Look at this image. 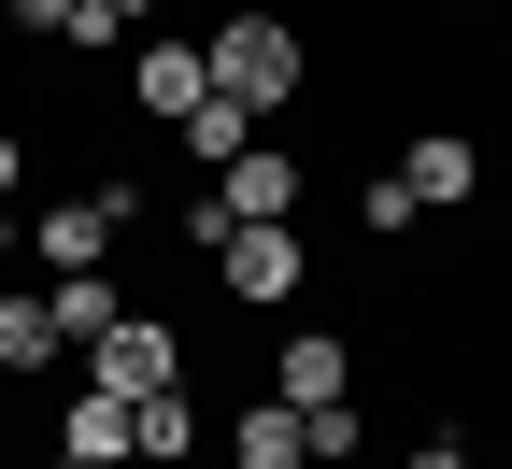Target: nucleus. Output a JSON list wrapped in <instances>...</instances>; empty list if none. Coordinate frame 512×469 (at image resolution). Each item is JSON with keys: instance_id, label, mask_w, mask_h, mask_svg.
<instances>
[{"instance_id": "3", "label": "nucleus", "mask_w": 512, "mask_h": 469, "mask_svg": "<svg viewBox=\"0 0 512 469\" xmlns=\"http://www.w3.org/2000/svg\"><path fill=\"white\" fill-rule=\"evenodd\" d=\"M86 384H114V398H157V384H185V327L128 299V313L100 327V342H86Z\"/></svg>"}, {"instance_id": "16", "label": "nucleus", "mask_w": 512, "mask_h": 469, "mask_svg": "<svg viewBox=\"0 0 512 469\" xmlns=\"http://www.w3.org/2000/svg\"><path fill=\"white\" fill-rule=\"evenodd\" d=\"M15 185H29V143H15V128H0V214H15Z\"/></svg>"}, {"instance_id": "9", "label": "nucleus", "mask_w": 512, "mask_h": 469, "mask_svg": "<svg viewBox=\"0 0 512 469\" xmlns=\"http://www.w3.org/2000/svg\"><path fill=\"white\" fill-rule=\"evenodd\" d=\"M57 455L128 469V398H114V384H72V398H57Z\"/></svg>"}, {"instance_id": "4", "label": "nucleus", "mask_w": 512, "mask_h": 469, "mask_svg": "<svg viewBox=\"0 0 512 469\" xmlns=\"http://www.w3.org/2000/svg\"><path fill=\"white\" fill-rule=\"evenodd\" d=\"M214 199H228V214H242V228H285V214H299V199H313V171H299L285 143H242V157L214 171Z\"/></svg>"}, {"instance_id": "17", "label": "nucleus", "mask_w": 512, "mask_h": 469, "mask_svg": "<svg viewBox=\"0 0 512 469\" xmlns=\"http://www.w3.org/2000/svg\"><path fill=\"white\" fill-rule=\"evenodd\" d=\"M413 469H470V441H413Z\"/></svg>"}, {"instance_id": "11", "label": "nucleus", "mask_w": 512, "mask_h": 469, "mask_svg": "<svg viewBox=\"0 0 512 469\" xmlns=\"http://www.w3.org/2000/svg\"><path fill=\"white\" fill-rule=\"evenodd\" d=\"M200 100H214V57H200V43H143V114H171V128H185Z\"/></svg>"}, {"instance_id": "19", "label": "nucleus", "mask_w": 512, "mask_h": 469, "mask_svg": "<svg viewBox=\"0 0 512 469\" xmlns=\"http://www.w3.org/2000/svg\"><path fill=\"white\" fill-rule=\"evenodd\" d=\"M57 469H100V455H57Z\"/></svg>"}, {"instance_id": "12", "label": "nucleus", "mask_w": 512, "mask_h": 469, "mask_svg": "<svg viewBox=\"0 0 512 469\" xmlns=\"http://www.w3.org/2000/svg\"><path fill=\"white\" fill-rule=\"evenodd\" d=\"M43 299H57V327H72V342H100V327L128 313V285H114V256H100V271H43Z\"/></svg>"}, {"instance_id": "10", "label": "nucleus", "mask_w": 512, "mask_h": 469, "mask_svg": "<svg viewBox=\"0 0 512 469\" xmlns=\"http://www.w3.org/2000/svg\"><path fill=\"white\" fill-rule=\"evenodd\" d=\"M57 342H72L57 299H43V285H0V370H57Z\"/></svg>"}, {"instance_id": "1", "label": "nucleus", "mask_w": 512, "mask_h": 469, "mask_svg": "<svg viewBox=\"0 0 512 469\" xmlns=\"http://www.w3.org/2000/svg\"><path fill=\"white\" fill-rule=\"evenodd\" d=\"M200 57H214V100H242V114H285V100L313 86V43L271 15V0H242V15H228Z\"/></svg>"}, {"instance_id": "8", "label": "nucleus", "mask_w": 512, "mask_h": 469, "mask_svg": "<svg viewBox=\"0 0 512 469\" xmlns=\"http://www.w3.org/2000/svg\"><path fill=\"white\" fill-rule=\"evenodd\" d=\"M171 455H200V398H185V384L128 398V469H171Z\"/></svg>"}, {"instance_id": "15", "label": "nucleus", "mask_w": 512, "mask_h": 469, "mask_svg": "<svg viewBox=\"0 0 512 469\" xmlns=\"http://www.w3.org/2000/svg\"><path fill=\"white\" fill-rule=\"evenodd\" d=\"M328 455H370V413H356V398H313V469H328Z\"/></svg>"}, {"instance_id": "18", "label": "nucleus", "mask_w": 512, "mask_h": 469, "mask_svg": "<svg viewBox=\"0 0 512 469\" xmlns=\"http://www.w3.org/2000/svg\"><path fill=\"white\" fill-rule=\"evenodd\" d=\"M114 15H128V29H143V15H157V0H114Z\"/></svg>"}, {"instance_id": "2", "label": "nucleus", "mask_w": 512, "mask_h": 469, "mask_svg": "<svg viewBox=\"0 0 512 469\" xmlns=\"http://www.w3.org/2000/svg\"><path fill=\"white\" fill-rule=\"evenodd\" d=\"M214 285H228L242 313H285V299L313 285V242H299V228H242V214H228V228H214Z\"/></svg>"}, {"instance_id": "7", "label": "nucleus", "mask_w": 512, "mask_h": 469, "mask_svg": "<svg viewBox=\"0 0 512 469\" xmlns=\"http://www.w3.org/2000/svg\"><path fill=\"white\" fill-rule=\"evenodd\" d=\"M228 469H313V413L299 398H242L228 413Z\"/></svg>"}, {"instance_id": "13", "label": "nucleus", "mask_w": 512, "mask_h": 469, "mask_svg": "<svg viewBox=\"0 0 512 469\" xmlns=\"http://www.w3.org/2000/svg\"><path fill=\"white\" fill-rule=\"evenodd\" d=\"M242 143H256V114H242V100H200V114H185V157H200V171H228Z\"/></svg>"}, {"instance_id": "6", "label": "nucleus", "mask_w": 512, "mask_h": 469, "mask_svg": "<svg viewBox=\"0 0 512 469\" xmlns=\"http://www.w3.org/2000/svg\"><path fill=\"white\" fill-rule=\"evenodd\" d=\"M271 398H299V413H313V398H356V342H342V327L271 342Z\"/></svg>"}, {"instance_id": "14", "label": "nucleus", "mask_w": 512, "mask_h": 469, "mask_svg": "<svg viewBox=\"0 0 512 469\" xmlns=\"http://www.w3.org/2000/svg\"><path fill=\"white\" fill-rule=\"evenodd\" d=\"M356 228H370V242H399V228H427V199H413L399 171H370V185H356Z\"/></svg>"}, {"instance_id": "5", "label": "nucleus", "mask_w": 512, "mask_h": 469, "mask_svg": "<svg viewBox=\"0 0 512 469\" xmlns=\"http://www.w3.org/2000/svg\"><path fill=\"white\" fill-rule=\"evenodd\" d=\"M399 185L427 199V214H470V199H484V143H470V128H413Z\"/></svg>"}]
</instances>
